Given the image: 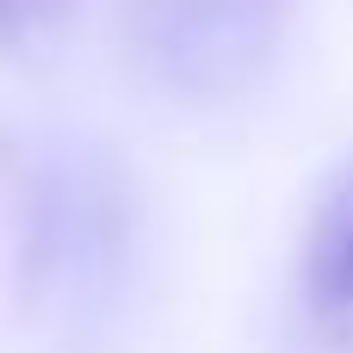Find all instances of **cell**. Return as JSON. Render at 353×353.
<instances>
[{"instance_id": "obj_1", "label": "cell", "mask_w": 353, "mask_h": 353, "mask_svg": "<svg viewBox=\"0 0 353 353\" xmlns=\"http://www.w3.org/2000/svg\"><path fill=\"white\" fill-rule=\"evenodd\" d=\"M118 248V199H105L99 180H81L68 161H56L37 180V211H31V248H25V279L31 298H74V285L105 273Z\"/></svg>"}, {"instance_id": "obj_2", "label": "cell", "mask_w": 353, "mask_h": 353, "mask_svg": "<svg viewBox=\"0 0 353 353\" xmlns=\"http://www.w3.org/2000/svg\"><path fill=\"white\" fill-rule=\"evenodd\" d=\"M298 310L316 341L353 347V155L323 180L298 242Z\"/></svg>"}, {"instance_id": "obj_3", "label": "cell", "mask_w": 353, "mask_h": 353, "mask_svg": "<svg viewBox=\"0 0 353 353\" xmlns=\"http://www.w3.org/2000/svg\"><path fill=\"white\" fill-rule=\"evenodd\" d=\"M25 6L31 0H0V50H12L25 37Z\"/></svg>"}]
</instances>
